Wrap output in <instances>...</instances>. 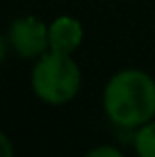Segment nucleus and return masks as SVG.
<instances>
[{"mask_svg":"<svg viewBox=\"0 0 155 157\" xmlns=\"http://www.w3.org/2000/svg\"><path fill=\"white\" fill-rule=\"evenodd\" d=\"M104 107L115 125H143L155 115V82L139 70L117 72L105 86Z\"/></svg>","mask_w":155,"mask_h":157,"instance_id":"f257e3e1","label":"nucleus"},{"mask_svg":"<svg viewBox=\"0 0 155 157\" xmlns=\"http://www.w3.org/2000/svg\"><path fill=\"white\" fill-rule=\"evenodd\" d=\"M80 68L70 58V54H42L32 72V88L36 96L48 104L70 101L80 90Z\"/></svg>","mask_w":155,"mask_h":157,"instance_id":"f03ea898","label":"nucleus"},{"mask_svg":"<svg viewBox=\"0 0 155 157\" xmlns=\"http://www.w3.org/2000/svg\"><path fill=\"white\" fill-rule=\"evenodd\" d=\"M8 40L14 52L22 58L42 56L50 48L48 26L34 16H22V18L14 20L8 32Z\"/></svg>","mask_w":155,"mask_h":157,"instance_id":"7ed1b4c3","label":"nucleus"},{"mask_svg":"<svg viewBox=\"0 0 155 157\" xmlns=\"http://www.w3.org/2000/svg\"><path fill=\"white\" fill-rule=\"evenodd\" d=\"M48 40H50V50L58 54H72L78 50V46L84 40L81 24L70 16H60L48 26Z\"/></svg>","mask_w":155,"mask_h":157,"instance_id":"20e7f679","label":"nucleus"},{"mask_svg":"<svg viewBox=\"0 0 155 157\" xmlns=\"http://www.w3.org/2000/svg\"><path fill=\"white\" fill-rule=\"evenodd\" d=\"M135 151L141 157H155V121H147L135 133Z\"/></svg>","mask_w":155,"mask_h":157,"instance_id":"39448f33","label":"nucleus"},{"mask_svg":"<svg viewBox=\"0 0 155 157\" xmlns=\"http://www.w3.org/2000/svg\"><path fill=\"white\" fill-rule=\"evenodd\" d=\"M89 157H119L121 153L115 149V147H97V149H92L88 153Z\"/></svg>","mask_w":155,"mask_h":157,"instance_id":"423d86ee","label":"nucleus"},{"mask_svg":"<svg viewBox=\"0 0 155 157\" xmlns=\"http://www.w3.org/2000/svg\"><path fill=\"white\" fill-rule=\"evenodd\" d=\"M0 157H12V145L4 133H0Z\"/></svg>","mask_w":155,"mask_h":157,"instance_id":"0eeeda50","label":"nucleus"},{"mask_svg":"<svg viewBox=\"0 0 155 157\" xmlns=\"http://www.w3.org/2000/svg\"><path fill=\"white\" fill-rule=\"evenodd\" d=\"M4 56H6V44H4L2 38H0V62L4 60Z\"/></svg>","mask_w":155,"mask_h":157,"instance_id":"6e6552de","label":"nucleus"}]
</instances>
